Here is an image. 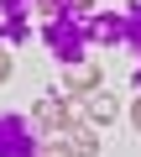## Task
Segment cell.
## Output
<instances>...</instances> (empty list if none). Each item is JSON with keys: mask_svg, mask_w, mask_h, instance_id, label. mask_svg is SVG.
I'll return each mask as SVG.
<instances>
[{"mask_svg": "<svg viewBox=\"0 0 141 157\" xmlns=\"http://www.w3.org/2000/svg\"><path fill=\"white\" fill-rule=\"evenodd\" d=\"M32 121H37L47 136H68V131H73L84 115H73V105H68L63 94H42V100L32 105Z\"/></svg>", "mask_w": 141, "mask_h": 157, "instance_id": "1", "label": "cell"}, {"mask_svg": "<svg viewBox=\"0 0 141 157\" xmlns=\"http://www.w3.org/2000/svg\"><path fill=\"white\" fill-rule=\"evenodd\" d=\"M42 141L32 136V126L21 115H0V157H37Z\"/></svg>", "mask_w": 141, "mask_h": 157, "instance_id": "2", "label": "cell"}, {"mask_svg": "<svg viewBox=\"0 0 141 157\" xmlns=\"http://www.w3.org/2000/svg\"><path fill=\"white\" fill-rule=\"evenodd\" d=\"M99 63H84V58H73V63H68V73H63V94L68 100H84V94H94V89H105L99 84Z\"/></svg>", "mask_w": 141, "mask_h": 157, "instance_id": "3", "label": "cell"}, {"mask_svg": "<svg viewBox=\"0 0 141 157\" xmlns=\"http://www.w3.org/2000/svg\"><path fill=\"white\" fill-rule=\"evenodd\" d=\"M84 121L105 131L110 121H120V100H115L110 89H94V94H84Z\"/></svg>", "mask_w": 141, "mask_h": 157, "instance_id": "4", "label": "cell"}, {"mask_svg": "<svg viewBox=\"0 0 141 157\" xmlns=\"http://www.w3.org/2000/svg\"><path fill=\"white\" fill-rule=\"evenodd\" d=\"M68 147H73V157H99V126L79 121L73 131H68Z\"/></svg>", "mask_w": 141, "mask_h": 157, "instance_id": "5", "label": "cell"}, {"mask_svg": "<svg viewBox=\"0 0 141 157\" xmlns=\"http://www.w3.org/2000/svg\"><path fill=\"white\" fill-rule=\"evenodd\" d=\"M89 37H94V42H120V21H115V16H94Z\"/></svg>", "mask_w": 141, "mask_h": 157, "instance_id": "6", "label": "cell"}, {"mask_svg": "<svg viewBox=\"0 0 141 157\" xmlns=\"http://www.w3.org/2000/svg\"><path fill=\"white\" fill-rule=\"evenodd\" d=\"M37 157H73V147H68V136H47Z\"/></svg>", "mask_w": 141, "mask_h": 157, "instance_id": "7", "label": "cell"}, {"mask_svg": "<svg viewBox=\"0 0 141 157\" xmlns=\"http://www.w3.org/2000/svg\"><path fill=\"white\" fill-rule=\"evenodd\" d=\"M99 0H68V16H94Z\"/></svg>", "mask_w": 141, "mask_h": 157, "instance_id": "8", "label": "cell"}, {"mask_svg": "<svg viewBox=\"0 0 141 157\" xmlns=\"http://www.w3.org/2000/svg\"><path fill=\"white\" fill-rule=\"evenodd\" d=\"M11 68H16V58H11L6 47H0V84H6V78H11Z\"/></svg>", "mask_w": 141, "mask_h": 157, "instance_id": "9", "label": "cell"}, {"mask_svg": "<svg viewBox=\"0 0 141 157\" xmlns=\"http://www.w3.org/2000/svg\"><path fill=\"white\" fill-rule=\"evenodd\" d=\"M131 131L141 136V94H136V105H131Z\"/></svg>", "mask_w": 141, "mask_h": 157, "instance_id": "10", "label": "cell"}]
</instances>
